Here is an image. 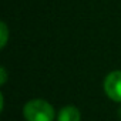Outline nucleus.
I'll return each mask as SVG.
<instances>
[{
    "label": "nucleus",
    "mask_w": 121,
    "mask_h": 121,
    "mask_svg": "<svg viewBox=\"0 0 121 121\" xmlns=\"http://www.w3.org/2000/svg\"><path fill=\"white\" fill-rule=\"evenodd\" d=\"M104 90L111 100L121 103V71H112L105 77Z\"/></svg>",
    "instance_id": "f03ea898"
},
{
    "label": "nucleus",
    "mask_w": 121,
    "mask_h": 121,
    "mask_svg": "<svg viewBox=\"0 0 121 121\" xmlns=\"http://www.w3.org/2000/svg\"><path fill=\"white\" fill-rule=\"evenodd\" d=\"M80 111L74 105H67L58 112V121H80Z\"/></svg>",
    "instance_id": "7ed1b4c3"
},
{
    "label": "nucleus",
    "mask_w": 121,
    "mask_h": 121,
    "mask_svg": "<svg viewBox=\"0 0 121 121\" xmlns=\"http://www.w3.org/2000/svg\"><path fill=\"white\" fill-rule=\"evenodd\" d=\"M23 114L27 121H53L54 120V108L50 103L44 100H31L24 108Z\"/></svg>",
    "instance_id": "f257e3e1"
},
{
    "label": "nucleus",
    "mask_w": 121,
    "mask_h": 121,
    "mask_svg": "<svg viewBox=\"0 0 121 121\" xmlns=\"http://www.w3.org/2000/svg\"><path fill=\"white\" fill-rule=\"evenodd\" d=\"M0 30H2V41H0V46H2V48H3L6 46V43H7V36H9L6 23H0Z\"/></svg>",
    "instance_id": "20e7f679"
},
{
    "label": "nucleus",
    "mask_w": 121,
    "mask_h": 121,
    "mask_svg": "<svg viewBox=\"0 0 121 121\" xmlns=\"http://www.w3.org/2000/svg\"><path fill=\"white\" fill-rule=\"evenodd\" d=\"M0 73H2V80H0V83L4 84V83H6V70L2 67V69H0Z\"/></svg>",
    "instance_id": "39448f33"
},
{
    "label": "nucleus",
    "mask_w": 121,
    "mask_h": 121,
    "mask_svg": "<svg viewBox=\"0 0 121 121\" xmlns=\"http://www.w3.org/2000/svg\"><path fill=\"white\" fill-rule=\"evenodd\" d=\"M118 114H120V117H121V107H120V110H118Z\"/></svg>",
    "instance_id": "423d86ee"
}]
</instances>
